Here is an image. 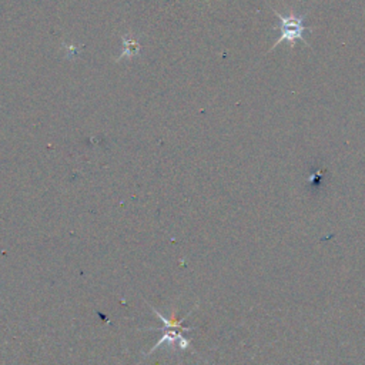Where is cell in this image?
<instances>
[{
	"instance_id": "1",
	"label": "cell",
	"mask_w": 365,
	"mask_h": 365,
	"mask_svg": "<svg viewBox=\"0 0 365 365\" xmlns=\"http://www.w3.org/2000/svg\"><path fill=\"white\" fill-rule=\"evenodd\" d=\"M275 16L279 19V31H281V36L279 38L275 41V44L272 46L277 47L279 43L282 41H289L292 46L295 44V40H302L304 41V37H302V31L305 30V27L302 26V17L299 16H288V17H284L282 14H279L278 11H275Z\"/></svg>"
}]
</instances>
